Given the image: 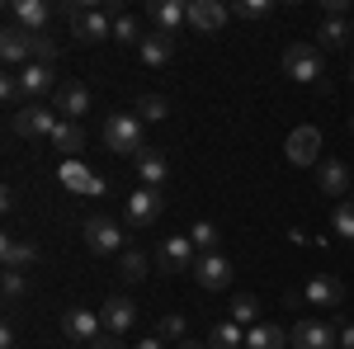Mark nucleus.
<instances>
[{
    "label": "nucleus",
    "mask_w": 354,
    "mask_h": 349,
    "mask_svg": "<svg viewBox=\"0 0 354 349\" xmlns=\"http://www.w3.org/2000/svg\"><path fill=\"white\" fill-rule=\"evenodd\" d=\"M0 293H5V302H19V297L28 293L24 274H19V269H5V279H0Z\"/></svg>",
    "instance_id": "nucleus-35"
},
{
    "label": "nucleus",
    "mask_w": 354,
    "mask_h": 349,
    "mask_svg": "<svg viewBox=\"0 0 354 349\" xmlns=\"http://www.w3.org/2000/svg\"><path fill=\"white\" fill-rule=\"evenodd\" d=\"M350 38H354V15H350Z\"/></svg>",
    "instance_id": "nucleus-43"
},
{
    "label": "nucleus",
    "mask_w": 354,
    "mask_h": 349,
    "mask_svg": "<svg viewBox=\"0 0 354 349\" xmlns=\"http://www.w3.org/2000/svg\"><path fill=\"white\" fill-rule=\"evenodd\" d=\"M302 302H312V307H345V283L335 279V274H312L307 279V288H302Z\"/></svg>",
    "instance_id": "nucleus-10"
},
{
    "label": "nucleus",
    "mask_w": 354,
    "mask_h": 349,
    "mask_svg": "<svg viewBox=\"0 0 354 349\" xmlns=\"http://www.w3.org/2000/svg\"><path fill=\"white\" fill-rule=\"evenodd\" d=\"M137 57H142V66H170V57H175V33H161V28H151L147 38H142V48H137Z\"/></svg>",
    "instance_id": "nucleus-19"
},
{
    "label": "nucleus",
    "mask_w": 354,
    "mask_h": 349,
    "mask_svg": "<svg viewBox=\"0 0 354 349\" xmlns=\"http://www.w3.org/2000/svg\"><path fill=\"white\" fill-rule=\"evenodd\" d=\"M0 100H5V104H19V100H24V85H19V76H5V81H0Z\"/></svg>",
    "instance_id": "nucleus-38"
},
{
    "label": "nucleus",
    "mask_w": 354,
    "mask_h": 349,
    "mask_svg": "<svg viewBox=\"0 0 354 349\" xmlns=\"http://www.w3.org/2000/svg\"><path fill=\"white\" fill-rule=\"evenodd\" d=\"M137 349H165L161 335H147V340H137Z\"/></svg>",
    "instance_id": "nucleus-41"
},
{
    "label": "nucleus",
    "mask_w": 354,
    "mask_h": 349,
    "mask_svg": "<svg viewBox=\"0 0 354 349\" xmlns=\"http://www.w3.org/2000/svg\"><path fill=\"white\" fill-rule=\"evenodd\" d=\"M340 349H354V321L340 326Z\"/></svg>",
    "instance_id": "nucleus-39"
},
{
    "label": "nucleus",
    "mask_w": 354,
    "mask_h": 349,
    "mask_svg": "<svg viewBox=\"0 0 354 349\" xmlns=\"http://www.w3.org/2000/svg\"><path fill=\"white\" fill-rule=\"evenodd\" d=\"M317 43H322V48H330V53H335V48H345V43H350V24H345V19H322Z\"/></svg>",
    "instance_id": "nucleus-27"
},
{
    "label": "nucleus",
    "mask_w": 354,
    "mask_h": 349,
    "mask_svg": "<svg viewBox=\"0 0 354 349\" xmlns=\"http://www.w3.org/2000/svg\"><path fill=\"white\" fill-rule=\"evenodd\" d=\"M194 279H198V288H208V293H222V288H232V260L222 255V250H208V255H198V265L189 269Z\"/></svg>",
    "instance_id": "nucleus-6"
},
{
    "label": "nucleus",
    "mask_w": 354,
    "mask_h": 349,
    "mask_svg": "<svg viewBox=\"0 0 354 349\" xmlns=\"http://www.w3.org/2000/svg\"><path fill=\"white\" fill-rule=\"evenodd\" d=\"M133 161H137V180H142V189H161L165 180H170V161H165L161 147H142Z\"/></svg>",
    "instance_id": "nucleus-13"
},
{
    "label": "nucleus",
    "mask_w": 354,
    "mask_h": 349,
    "mask_svg": "<svg viewBox=\"0 0 354 349\" xmlns=\"http://www.w3.org/2000/svg\"><path fill=\"white\" fill-rule=\"evenodd\" d=\"M147 255H142V250H123V255H118V274H123V283H142V279H147Z\"/></svg>",
    "instance_id": "nucleus-29"
},
{
    "label": "nucleus",
    "mask_w": 354,
    "mask_h": 349,
    "mask_svg": "<svg viewBox=\"0 0 354 349\" xmlns=\"http://www.w3.org/2000/svg\"><path fill=\"white\" fill-rule=\"evenodd\" d=\"M57 109H43V104H24L10 113V133L15 137H28V142H53L57 133Z\"/></svg>",
    "instance_id": "nucleus-2"
},
{
    "label": "nucleus",
    "mask_w": 354,
    "mask_h": 349,
    "mask_svg": "<svg viewBox=\"0 0 354 349\" xmlns=\"http://www.w3.org/2000/svg\"><path fill=\"white\" fill-rule=\"evenodd\" d=\"M232 321L241 326V330H250V326H260V302H255L250 293L232 297Z\"/></svg>",
    "instance_id": "nucleus-30"
},
{
    "label": "nucleus",
    "mask_w": 354,
    "mask_h": 349,
    "mask_svg": "<svg viewBox=\"0 0 354 349\" xmlns=\"http://www.w3.org/2000/svg\"><path fill=\"white\" fill-rule=\"evenodd\" d=\"M245 349H288V330L274 321H260L245 330Z\"/></svg>",
    "instance_id": "nucleus-23"
},
{
    "label": "nucleus",
    "mask_w": 354,
    "mask_h": 349,
    "mask_svg": "<svg viewBox=\"0 0 354 349\" xmlns=\"http://www.w3.org/2000/svg\"><path fill=\"white\" fill-rule=\"evenodd\" d=\"M53 147L62 151V161H76V151L85 147V133H81V123H57V133H53Z\"/></svg>",
    "instance_id": "nucleus-25"
},
{
    "label": "nucleus",
    "mask_w": 354,
    "mask_h": 349,
    "mask_svg": "<svg viewBox=\"0 0 354 349\" xmlns=\"http://www.w3.org/2000/svg\"><path fill=\"white\" fill-rule=\"evenodd\" d=\"M288 349H340V326L298 321L293 330H288Z\"/></svg>",
    "instance_id": "nucleus-5"
},
{
    "label": "nucleus",
    "mask_w": 354,
    "mask_h": 349,
    "mask_svg": "<svg viewBox=\"0 0 354 349\" xmlns=\"http://www.w3.org/2000/svg\"><path fill=\"white\" fill-rule=\"evenodd\" d=\"M62 335L76 340V345H95V340L104 335V317L90 312V307H71V312L62 317Z\"/></svg>",
    "instance_id": "nucleus-7"
},
{
    "label": "nucleus",
    "mask_w": 354,
    "mask_h": 349,
    "mask_svg": "<svg viewBox=\"0 0 354 349\" xmlns=\"http://www.w3.org/2000/svg\"><path fill=\"white\" fill-rule=\"evenodd\" d=\"M104 147L118 156H137L142 151V118L133 113H109L104 118Z\"/></svg>",
    "instance_id": "nucleus-3"
},
{
    "label": "nucleus",
    "mask_w": 354,
    "mask_h": 349,
    "mask_svg": "<svg viewBox=\"0 0 354 349\" xmlns=\"http://www.w3.org/2000/svg\"><path fill=\"white\" fill-rule=\"evenodd\" d=\"M0 260H5V269H19V274H24V269L38 260V250H33V241H19L15 232H5V241H0Z\"/></svg>",
    "instance_id": "nucleus-22"
},
{
    "label": "nucleus",
    "mask_w": 354,
    "mask_h": 349,
    "mask_svg": "<svg viewBox=\"0 0 354 349\" xmlns=\"http://www.w3.org/2000/svg\"><path fill=\"white\" fill-rule=\"evenodd\" d=\"M283 151H288L293 165H322V133L317 128H293Z\"/></svg>",
    "instance_id": "nucleus-14"
},
{
    "label": "nucleus",
    "mask_w": 354,
    "mask_h": 349,
    "mask_svg": "<svg viewBox=\"0 0 354 349\" xmlns=\"http://www.w3.org/2000/svg\"><path fill=\"white\" fill-rule=\"evenodd\" d=\"M350 128H354V118H350Z\"/></svg>",
    "instance_id": "nucleus-45"
},
{
    "label": "nucleus",
    "mask_w": 354,
    "mask_h": 349,
    "mask_svg": "<svg viewBox=\"0 0 354 349\" xmlns=\"http://www.w3.org/2000/svg\"><path fill=\"white\" fill-rule=\"evenodd\" d=\"M57 180L71 189V194H109V185H104L85 161H62L57 165Z\"/></svg>",
    "instance_id": "nucleus-12"
},
{
    "label": "nucleus",
    "mask_w": 354,
    "mask_h": 349,
    "mask_svg": "<svg viewBox=\"0 0 354 349\" xmlns=\"http://www.w3.org/2000/svg\"><path fill=\"white\" fill-rule=\"evenodd\" d=\"M185 330H189V321L170 312V317H165V321H161V330H156V335H161V340H185Z\"/></svg>",
    "instance_id": "nucleus-37"
},
{
    "label": "nucleus",
    "mask_w": 354,
    "mask_h": 349,
    "mask_svg": "<svg viewBox=\"0 0 354 349\" xmlns=\"http://www.w3.org/2000/svg\"><path fill=\"white\" fill-rule=\"evenodd\" d=\"M57 53H62V48L53 43V33H33V62L53 66V62H57Z\"/></svg>",
    "instance_id": "nucleus-36"
},
{
    "label": "nucleus",
    "mask_w": 354,
    "mask_h": 349,
    "mask_svg": "<svg viewBox=\"0 0 354 349\" xmlns=\"http://www.w3.org/2000/svg\"><path fill=\"white\" fill-rule=\"evenodd\" d=\"M57 10L48 0H10V24L28 28V33H48V19H53Z\"/></svg>",
    "instance_id": "nucleus-11"
},
{
    "label": "nucleus",
    "mask_w": 354,
    "mask_h": 349,
    "mask_svg": "<svg viewBox=\"0 0 354 349\" xmlns=\"http://www.w3.org/2000/svg\"><path fill=\"white\" fill-rule=\"evenodd\" d=\"M330 232H335L340 241L354 245V203H335V213H330Z\"/></svg>",
    "instance_id": "nucleus-32"
},
{
    "label": "nucleus",
    "mask_w": 354,
    "mask_h": 349,
    "mask_svg": "<svg viewBox=\"0 0 354 349\" xmlns=\"http://www.w3.org/2000/svg\"><path fill=\"white\" fill-rule=\"evenodd\" d=\"M142 38H147V33H142V24H137V15L123 10V15L113 19V43H123V48H142Z\"/></svg>",
    "instance_id": "nucleus-26"
},
{
    "label": "nucleus",
    "mask_w": 354,
    "mask_h": 349,
    "mask_svg": "<svg viewBox=\"0 0 354 349\" xmlns=\"http://www.w3.org/2000/svg\"><path fill=\"white\" fill-rule=\"evenodd\" d=\"M350 81H354V66H350Z\"/></svg>",
    "instance_id": "nucleus-44"
},
{
    "label": "nucleus",
    "mask_w": 354,
    "mask_h": 349,
    "mask_svg": "<svg viewBox=\"0 0 354 349\" xmlns=\"http://www.w3.org/2000/svg\"><path fill=\"white\" fill-rule=\"evenodd\" d=\"M180 349H203V345H198V340H180Z\"/></svg>",
    "instance_id": "nucleus-42"
},
{
    "label": "nucleus",
    "mask_w": 354,
    "mask_h": 349,
    "mask_svg": "<svg viewBox=\"0 0 354 349\" xmlns=\"http://www.w3.org/2000/svg\"><path fill=\"white\" fill-rule=\"evenodd\" d=\"M85 349H123V345H118V340H113V335H100V340H95V345H85Z\"/></svg>",
    "instance_id": "nucleus-40"
},
{
    "label": "nucleus",
    "mask_w": 354,
    "mask_h": 349,
    "mask_svg": "<svg viewBox=\"0 0 354 349\" xmlns=\"http://www.w3.org/2000/svg\"><path fill=\"white\" fill-rule=\"evenodd\" d=\"M189 241L198 245V255H208V250H218L222 227H218V222H194V227H189Z\"/></svg>",
    "instance_id": "nucleus-31"
},
{
    "label": "nucleus",
    "mask_w": 354,
    "mask_h": 349,
    "mask_svg": "<svg viewBox=\"0 0 354 349\" xmlns=\"http://www.w3.org/2000/svg\"><path fill=\"white\" fill-rule=\"evenodd\" d=\"M19 85H24V95L28 100H38V95H57V71L53 66H43V62H28L24 71H19Z\"/></svg>",
    "instance_id": "nucleus-21"
},
{
    "label": "nucleus",
    "mask_w": 354,
    "mask_h": 349,
    "mask_svg": "<svg viewBox=\"0 0 354 349\" xmlns=\"http://www.w3.org/2000/svg\"><path fill=\"white\" fill-rule=\"evenodd\" d=\"M283 71L302 85H322L326 81V62H322V48L317 43H288L283 48Z\"/></svg>",
    "instance_id": "nucleus-1"
},
{
    "label": "nucleus",
    "mask_w": 354,
    "mask_h": 349,
    "mask_svg": "<svg viewBox=\"0 0 354 349\" xmlns=\"http://www.w3.org/2000/svg\"><path fill=\"white\" fill-rule=\"evenodd\" d=\"M213 349H245V330L232 321V317L218 321V326H213Z\"/></svg>",
    "instance_id": "nucleus-28"
},
{
    "label": "nucleus",
    "mask_w": 354,
    "mask_h": 349,
    "mask_svg": "<svg viewBox=\"0 0 354 349\" xmlns=\"http://www.w3.org/2000/svg\"><path fill=\"white\" fill-rule=\"evenodd\" d=\"M198 265V245L189 236H165L161 250H156V269L161 274H180V269H194Z\"/></svg>",
    "instance_id": "nucleus-8"
},
{
    "label": "nucleus",
    "mask_w": 354,
    "mask_h": 349,
    "mask_svg": "<svg viewBox=\"0 0 354 349\" xmlns=\"http://www.w3.org/2000/svg\"><path fill=\"white\" fill-rule=\"evenodd\" d=\"M137 113H142V123H161L165 113H170V100L165 95H142L137 100Z\"/></svg>",
    "instance_id": "nucleus-33"
},
{
    "label": "nucleus",
    "mask_w": 354,
    "mask_h": 349,
    "mask_svg": "<svg viewBox=\"0 0 354 349\" xmlns=\"http://www.w3.org/2000/svg\"><path fill=\"white\" fill-rule=\"evenodd\" d=\"M53 100H57V113H66V123H76L81 113H90V90H85L81 81H71V76L57 85Z\"/></svg>",
    "instance_id": "nucleus-16"
},
{
    "label": "nucleus",
    "mask_w": 354,
    "mask_h": 349,
    "mask_svg": "<svg viewBox=\"0 0 354 349\" xmlns=\"http://www.w3.org/2000/svg\"><path fill=\"white\" fill-rule=\"evenodd\" d=\"M0 57L10 62V66H19V62H33V33L28 28H19V24H5L0 28Z\"/></svg>",
    "instance_id": "nucleus-15"
},
{
    "label": "nucleus",
    "mask_w": 354,
    "mask_h": 349,
    "mask_svg": "<svg viewBox=\"0 0 354 349\" xmlns=\"http://www.w3.org/2000/svg\"><path fill=\"white\" fill-rule=\"evenodd\" d=\"M317 185L326 189L330 198H340V194L350 189V165H345V161H322V165H317Z\"/></svg>",
    "instance_id": "nucleus-24"
},
{
    "label": "nucleus",
    "mask_w": 354,
    "mask_h": 349,
    "mask_svg": "<svg viewBox=\"0 0 354 349\" xmlns=\"http://www.w3.org/2000/svg\"><path fill=\"white\" fill-rule=\"evenodd\" d=\"M81 236H85V245H90L95 255H123V236H128V227H118L113 217H85Z\"/></svg>",
    "instance_id": "nucleus-4"
},
{
    "label": "nucleus",
    "mask_w": 354,
    "mask_h": 349,
    "mask_svg": "<svg viewBox=\"0 0 354 349\" xmlns=\"http://www.w3.org/2000/svg\"><path fill=\"white\" fill-rule=\"evenodd\" d=\"M100 317H104V335H128V330L137 326V307L128 302V297H104Z\"/></svg>",
    "instance_id": "nucleus-17"
},
{
    "label": "nucleus",
    "mask_w": 354,
    "mask_h": 349,
    "mask_svg": "<svg viewBox=\"0 0 354 349\" xmlns=\"http://www.w3.org/2000/svg\"><path fill=\"white\" fill-rule=\"evenodd\" d=\"M161 208H165L161 189H133V194H128L123 217H128V227H151V222L161 217Z\"/></svg>",
    "instance_id": "nucleus-9"
},
{
    "label": "nucleus",
    "mask_w": 354,
    "mask_h": 349,
    "mask_svg": "<svg viewBox=\"0 0 354 349\" xmlns=\"http://www.w3.org/2000/svg\"><path fill=\"white\" fill-rule=\"evenodd\" d=\"M232 15L245 19V24H255V19H270L274 5H270V0H236V5H232Z\"/></svg>",
    "instance_id": "nucleus-34"
},
{
    "label": "nucleus",
    "mask_w": 354,
    "mask_h": 349,
    "mask_svg": "<svg viewBox=\"0 0 354 349\" xmlns=\"http://www.w3.org/2000/svg\"><path fill=\"white\" fill-rule=\"evenodd\" d=\"M147 19L161 28V33H180V24H189V5L185 0H151L147 5Z\"/></svg>",
    "instance_id": "nucleus-18"
},
{
    "label": "nucleus",
    "mask_w": 354,
    "mask_h": 349,
    "mask_svg": "<svg viewBox=\"0 0 354 349\" xmlns=\"http://www.w3.org/2000/svg\"><path fill=\"white\" fill-rule=\"evenodd\" d=\"M227 19H232V10H227L222 0H189V24L198 28V33H218Z\"/></svg>",
    "instance_id": "nucleus-20"
}]
</instances>
